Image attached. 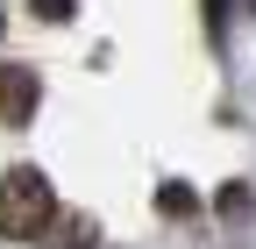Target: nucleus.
Returning <instances> with one entry per match:
<instances>
[{
	"label": "nucleus",
	"instance_id": "obj_1",
	"mask_svg": "<svg viewBox=\"0 0 256 249\" xmlns=\"http://www.w3.org/2000/svg\"><path fill=\"white\" fill-rule=\"evenodd\" d=\"M50 214H57V192H50V178L36 164H14L0 178V242H28L36 249V235L50 228Z\"/></svg>",
	"mask_w": 256,
	"mask_h": 249
},
{
	"label": "nucleus",
	"instance_id": "obj_2",
	"mask_svg": "<svg viewBox=\"0 0 256 249\" xmlns=\"http://www.w3.org/2000/svg\"><path fill=\"white\" fill-rule=\"evenodd\" d=\"M36 107H43V78H36V64H0V121H8V128H28Z\"/></svg>",
	"mask_w": 256,
	"mask_h": 249
},
{
	"label": "nucleus",
	"instance_id": "obj_3",
	"mask_svg": "<svg viewBox=\"0 0 256 249\" xmlns=\"http://www.w3.org/2000/svg\"><path fill=\"white\" fill-rule=\"evenodd\" d=\"M36 249H100V221H92V214H78V206H57L50 228L36 235Z\"/></svg>",
	"mask_w": 256,
	"mask_h": 249
},
{
	"label": "nucleus",
	"instance_id": "obj_4",
	"mask_svg": "<svg viewBox=\"0 0 256 249\" xmlns=\"http://www.w3.org/2000/svg\"><path fill=\"white\" fill-rule=\"evenodd\" d=\"M156 214H164V221H192V214H200V192H192L185 178H164L156 185Z\"/></svg>",
	"mask_w": 256,
	"mask_h": 249
},
{
	"label": "nucleus",
	"instance_id": "obj_5",
	"mask_svg": "<svg viewBox=\"0 0 256 249\" xmlns=\"http://www.w3.org/2000/svg\"><path fill=\"white\" fill-rule=\"evenodd\" d=\"M214 214H220V221H249V214H256V192H249L242 178H228V185L214 192Z\"/></svg>",
	"mask_w": 256,
	"mask_h": 249
},
{
	"label": "nucleus",
	"instance_id": "obj_6",
	"mask_svg": "<svg viewBox=\"0 0 256 249\" xmlns=\"http://www.w3.org/2000/svg\"><path fill=\"white\" fill-rule=\"evenodd\" d=\"M200 14H206V43L220 50L228 43V0H200Z\"/></svg>",
	"mask_w": 256,
	"mask_h": 249
},
{
	"label": "nucleus",
	"instance_id": "obj_7",
	"mask_svg": "<svg viewBox=\"0 0 256 249\" xmlns=\"http://www.w3.org/2000/svg\"><path fill=\"white\" fill-rule=\"evenodd\" d=\"M28 14H36V22H72L78 0H28Z\"/></svg>",
	"mask_w": 256,
	"mask_h": 249
},
{
	"label": "nucleus",
	"instance_id": "obj_8",
	"mask_svg": "<svg viewBox=\"0 0 256 249\" xmlns=\"http://www.w3.org/2000/svg\"><path fill=\"white\" fill-rule=\"evenodd\" d=\"M0 36H8V22H0Z\"/></svg>",
	"mask_w": 256,
	"mask_h": 249
}]
</instances>
